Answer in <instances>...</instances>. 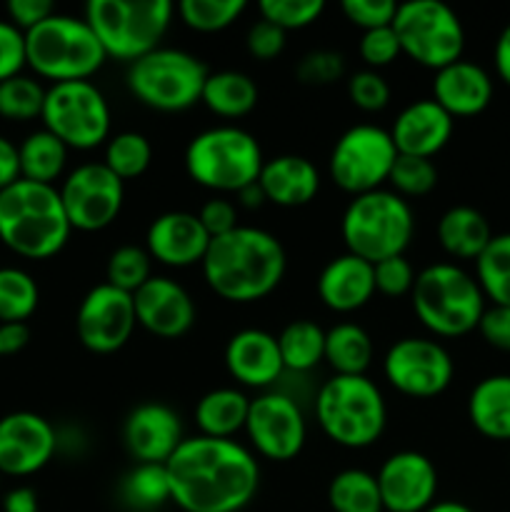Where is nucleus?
Segmentation results:
<instances>
[{
	"label": "nucleus",
	"mask_w": 510,
	"mask_h": 512,
	"mask_svg": "<svg viewBox=\"0 0 510 512\" xmlns=\"http://www.w3.org/2000/svg\"><path fill=\"white\" fill-rule=\"evenodd\" d=\"M170 500L183 512H240L255 500L260 468L235 440L185 438L165 463Z\"/></svg>",
	"instance_id": "f257e3e1"
},
{
	"label": "nucleus",
	"mask_w": 510,
	"mask_h": 512,
	"mask_svg": "<svg viewBox=\"0 0 510 512\" xmlns=\"http://www.w3.org/2000/svg\"><path fill=\"white\" fill-rule=\"evenodd\" d=\"M200 268L205 283L218 298L228 303H258L283 283L288 258L273 233L238 225L210 240Z\"/></svg>",
	"instance_id": "f03ea898"
},
{
	"label": "nucleus",
	"mask_w": 510,
	"mask_h": 512,
	"mask_svg": "<svg viewBox=\"0 0 510 512\" xmlns=\"http://www.w3.org/2000/svg\"><path fill=\"white\" fill-rule=\"evenodd\" d=\"M70 230L55 185L20 178L0 190V243L20 258H53L65 248Z\"/></svg>",
	"instance_id": "7ed1b4c3"
},
{
	"label": "nucleus",
	"mask_w": 510,
	"mask_h": 512,
	"mask_svg": "<svg viewBox=\"0 0 510 512\" xmlns=\"http://www.w3.org/2000/svg\"><path fill=\"white\" fill-rule=\"evenodd\" d=\"M410 300L420 325L438 338L473 333L488 308L475 275L455 263H433L420 270Z\"/></svg>",
	"instance_id": "20e7f679"
},
{
	"label": "nucleus",
	"mask_w": 510,
	"mask_h": 512,
	"mask_svg": "<svg viewBox=\"0 0 510 512\" xmlns=\"http://www.w3.org/2000/svg\"><path fill=\"white\" fill-rule=\"evenodd\" d=\"M315 418L335 445L363 450L383 435L388 408L368 375H333L315 395Z\"/></svg>",
	"instance_id": "39448f33"
},
{
	"label": "nucleus",
	"mask_w": 510,
	"mask_h": 512,
	"mask_svg": "<svg viewBox=\"0 0 510 512\" xmlns=\"http://www.w3.org/2000/svg\"><path fill=\"white\" fill-rule=\"evenodd\" d=\"M25 58L38 78L55 85L90 80L108 55L85 18L55 13L25 33Z\"/></svg>",
	"instance_id": "423d86ee"
},
{
	"label": "nucleus",
	"mask_w": 510,
	"mask_h": 512,
	"mask_svg": "<svg viewBox=\"0 0 510 512\" xmlns=\"http://www.w3.org/2000/svg\"><path fill=\"white\" fill-rule=\"evenodd\" d=\"M340 233L348 253L375 265L408 250L415 235L413 208L408 200L385 188L355 195L340 220Z\"/></svg>",
	"instance_id": "0eeeda50"
},
{
	"label": "nucleus",
	"mask_w": 510,
	"mask_h": 512,
	"mask_svg": "<svg viewBox=\"0 0 510 512\" xmlns=\"http://www.w3.org/2000/svg\"><path fill=\"white\" fill-rule=\"evenodd\" d=\"M173 20L168 0H90L85 23L93 28L105 55L135 63L160 48Z\"/></svg>",
	"instance_id": "6e6552de"
},
{
	"label": "nucleus",
	"mask_w": 510,
	"mask_h": 512,
	"mask_svg": "<svg viewBox=\"0 0 510 512\" xmlns=\"http://www.w3.org/2000/svg\"><path fill=\"white\" fill-rule=\"evenodd\" d=\"M263 163L258 140L235 125L203 130L185 148V170L190 180L215 193H240L258 183Z\"/></svg>",
	"instance_id": "1a4fd4ad"
},
{
	"label": "nucleus",
	"mask_w": 510,
	"mask_h": 512,
	"mask_svg": "<svg viewBox=\"0 0 510 512\" xmlns=\"http://www.w3.org/2000/svg\"><path fill=\"white\" fill-rule=\"evenodd\" d=\"M205 80L208 68L178 48H158L128 68L130 93L160 113H183L200 103Z\"/></svg>",
	"instance_id": "9d476101"
},
{
	"label": "nucleus",
	"mask_w": 510,
	"mask_h": 512,
	"mask_svg": "<svg viewBox=\"0 0 510 512\" xmlns=\"http://www.w3.org/2000/svg\"><path fill=\"white\" fill-rule=\"evenodd\" d=\"M393 30L403 55L430 70L463 60L465 30L453 8L440 0H410L398 5Z\"/></svg>",
	"instance_id": "9b49d317"
},
{
	"label": "nucleus",
	"mask_w": 510,
	"mask_h": 512,
	"mask_svg": "<svg viewBox=\"0 0 510 512\" xmlns=\"http://www.w3.org/2000/svg\"><path fill=\"white\" fill-rule=\"evenodd\" d=\"M40 120L68 150H93L110 135V105L90 80L50 85Z\"/></svg>",
	"instance_id": "f8f14e48"
},
{
	"label": "nucleus",
	"mask_w": 510,
	"mask_h": 512,
	"mask_svg": "<svg viewBox=\"0 0 510 512\" xmlns=\"http://www.w3.org/2000/svg\"><path fill=\"white\" fill-rule=\"evenodd\" d=\"M395 160L398 150L388 130L378 125H353L335 140L328 168L333 183L355 198L383 188Z\"/></svg>",
	"instance_id": "ddd939ff"
},
{
	"label": "nucleus",
	"mask_w": 510,
	"mask_h": 512,
	"mask_svg": "<svg viewBox=\"0 0 510 512\" xmlns=\"http://www.w3.org/2000/svg\"><path fill=\"white\" fill-rule=\"evenodd\" d=\"M58 193L70 228L83 233H98L113 225L125 200L123 180L105 163H83L70 170Z\"/></svg>",
	"instance_id": "4468645a"
},
{
	"label": "nucleus",
	"mask_w": 510,
	"mask_h": 512,
	"mask_svg": "<svg viewBox=\"0 0 510 512\" xmlns=\"http://www.w3.org/2000/svg\"><path fill=\"white\" fill-rule=\"evenodd\" d=\"M250 445L255 453L273 463H288L298 458L308 438L303 408L285 390H265L250 400L248 423H245Z\"/></svg>",
	"instance_id": "2eb2a0df"
},
{
	"label": "nucleus",
	"mask_w": 510,
	"mask_h": 512,
	"mask_svg": "<svg viewBox=\"0 0 510 512\" xmlns=\"http://www.w3.org/2000/svg\"><path fill=\"white\" fill-rule=\"evenodd\" d=\"M453 358L438 340L403 338L385 353L383 375L408 398H435L453 383Z\"/></svg>",
	"instance_id": "dca6fc26"
},
{
	"label": "nucleus",
	"mask_w": 510,
	"mask_h": 512,
	"mask_svg": "<svg viewBox=\"0 0 510 512\" xmlns=\"http://www.w3.org/2000/svg\"><path fill=\"white\" fill-rule=\"evenodd\" d=\"M135 325L138 320H135L133 295L108 283L88 290L75 315L78 340L95 355H110L123 348Z\"/></svg>",
	"instance_id": "f3484780"
},
{
	"label": "nucleus",
	"mask_w": 510,
	"mask_h": 512,
	"mask_svg": "<svg viewBox=\"0 0 510 512\" xmlns=\"http://www.w3.org/2000/svg\"><path fill=\"white\" fill-rule=\"evenodd\" d=\"M58 453V430L38 413L18 410L0 418V473L28 478Z\"/></svg>",
	"instance_id": "a211bd4d"
},
{
	"label": "nucleus",
	"mask_w": 510,
	"mask_h": 512,
	"mask_svg": "<svg viewBox=\"0 0 510 512\" xmlns=\"http://www.w3.org/2000/svg\"><path fill=\"white\" fill-rule=\"evenodd\" d=\"M375 480L385 512H425L438 495V470L433 460L415 450L390 455Z\"/></svg>",
	"instance_id": "6ab92c4d"
},
{
	"label": "nucleus",
	"mask_w": 510,
	"mask_h": 512,
	"mask_svg": "<svg viewBox=\"0 0 510 512\" xmlns=\"http://www.w3.org/2000/svg\"><path fill=\"white\" fill-rule=\"evenodd\" d=\"M133 305L138 325L155 338H183L195 323V303L190 293L163 275H153L143 288L135 290Z\"/></svg>",
	"instance_id": "aec40b11"
},
{
	"label": "nucleus",
	"mask_w": 510,
	"mask_h": 512,
	"mask_svg": "<svg viewBox=\"0 0 510 512\" xmlns=\"http://www.w3.org/2000/svg\"><path fill=\"white\" fill-rule=\"evenodd\" d=\"M183 440V423L163 403L138 405L123 423L125 450L138 463L165 465Z\"/></svg>",
	"instance_id": "412c9836"
},
{
	"label": "nucleus",
	"mask_w": 510,
	"mask_h": 512,
	"mask_svg": "<svg viewBox=\"0 0 510 512\" xmlns=\"http://www.w3.org/2000/svg\"><path fill=\"white\" fill-rule=\"evenodd\" d=\"M210 235L195 213L170 210L158 215L145 233V250L168 268H190L203 263L210 248Z\"/></svg>",
	"instance_id": "4be33fe9"
},
{
	"label": "nucleus",
	"mask_w": 510,
	"mask_h": 512,
	"mask_svg": "<svg viewBox=\"0 0 510 512\" xmlns=\"http://www.w3.org/2000/svg\"><path fill=\"white\" fill-rule=\"evenodd\" d=\"M225 368L245 388L273 390L285 375L278 338L258 328L238 330L225 345Z\"/></svg>",
	"instance_id": "5701e85b"
},
{
	"label": "nucleus",
	"mask_w": 510,
	"mask_h": 512,
	"mask_svg": "<svg viewBox=\"0 0 510 512\" xmlns=\"http://www.w3.org/2000/svg\"><path fill=\"white\" fill-rule=\"evenodd\" d=\"M388 133L398 155L430 160L448 145L453 135V118L433 98H423L405 105Z\"/></svg>",
	"instance_id": "b1692460"
},
{
	"label": "nucleus",
	"mask_w": 510,
	"mask_h": 512,
	"mask_svg": "<svg viewBox=\"0 0 510 512\" xmlns=\"http://www.w3.org/2000/svg\"><path fill=\"white\" fill-rule=\"evenodd\" d=\"M318 295L333 313H355L375 295V270L368 260L343 253L330 260L318 275Z\"/></svg>",
	"instance_id": "393cba45"
},
{
	"label": "nucleus",
	"mask_w": 510,
	"mask_h": 512,
	"mask_svg": "<svg viewBox=\"0 0 510 512\" xmlns=\"http://www.w3.org/2000/svg\"><path fill=\"white\" fill-rule=\"evenodd\" d=\"M433 100L450 118H473L493 100V80L478 63L458 60L435 73Z\"/></svg>",
	"instance_id": "a878e982"
},
{
	"label": "nucleus",
	"mask_w": 510,
	"mask_h": 512,
	"mask_svg": "<svg viewBox=\"0 0 510 512\" xmlns=\"http://www.w3.org/2000/svg\"><path fill=\"white\" fill-rule=\"evenodd\" d=\"M258 185L268 203L280 208H300L318 195L320 173L303 155H278L265 160Z\"/></svg>",
	"instance_id": "bb28decb"
},
{
	"label": "nucleus",
	"mask_w": 510,
	"mask_h": 512,
	"mask_svg": "<svg viewBox=\"0 0 510 512\" xmlns=\"http://www.w3.org/2000/svg\"><path fill=\"white\" fill-rule=\"evenodd\" d=\"M470 425L488 440H510V375H488L468 398Z\"/></svg>",
	"instance_id": "cd10ccee"
},
{
	"label": "nucleus",
	"mask_w": 510,
	"mask_h": 512,
	"mask_svg": "<svg viewBox=\"0 0 510 512\" xmlns=\"http://www.w3.org/2000/svg\"><path fill=\"white\" fill-rule=\"evenodd\" d=\"M440 248L458 260H478L480 253L493 240L488 220L470 205H455L445 210L438 220Z\"/></svg>",
	"instance_id": "c85d7f7f"
},
{
	"label": "nucleus",
	"mask_w": 510,
	"mask_h": 512,
	"mask_svg": "<svg viewBox=\"0 0 510 512\" xmlns=\"http://www.w3.org/2000/svg\"><path fill=\"white\" fill-rule=\"evenodd\" d=\"M250 398L238 388H215L195 405V425L205 438L233 440L248 423Z\"/></svg>",
	"instance_id": "c756f323"
},
{
	"label": "nucleus",
	"mask_w": 510,
	"mask_h": 512,
	"mask_svg": "<svg viewBox=\"0 0 510 512\" xmlns=\"http://www.w3.org/2000/svg\"><path fill=\"white\" fill-rule=\"evenodd\" d=\"M200 103L220 118H243L258 103V85L240 70L208 73Z\"/></svg>",
	"instance_id": "7c9ffc66"
},
{
	"label": "nucleus",
	"mask_w": 510,
	"mask_h": 512,
	"mask_svg": "<svg viewBox=\"0 0 510 512\" xmlns=\"http://www.w3.org/2000/svg\"><path fill=\"white\" fill-rule=\"evenodd\" d=\"M373 360V338L355 323L325 330V363L335 375H365Z\"/></svg>",
	"instance_id": "2f4dec72"
},
{
	"label": "nucleus",
	"mask_w": 510,
	"mask_h": 512,
	"mask_svg": "<svg viewBox=\"0 0 510 512\" xmlns=\"http://www.w3.org/2000/svg\"><path fill=\"white\" fill-rule=\"evenodd\" d=\"M20 178L30 183L55 185L68 163V148L48 130H35L18 145Z\"/></svg>",
	"instance_id": "473e14b6"
},
{
	"label": "nucleus",
	"mask_w": 510,
	"mask_h": 512,
	"mask_svg": "<svg viewBox=\"0 0 510 512\" xmlns=\"http://www.w3.org/2000/svg\"><path fill=\"white\" fill-rule=\"evenodd\" d=\"M285 373L305 375L325 360V330L313 320H293L278 335Z\"/></svg>",
	"instance_id": "72a5a7b5"
},
{
	"label": "nucleus",
	"mask_w": 510,
	"mask_h": 512,
	"mask_svg": "<svg viewBox=\"0 0 510 512\" xmlns=\"http://www.w3.org/2000/svg\"><path fill=\"white\" fill-rule=\"evenodd\" d=\"M328 505L333 512H385L378 480L360 468L340 470L328 485Z\"/></svg>",
	"instance_id": "f704fd0d"
},
{
	"label": "nucleus",
	"mask_w": 510,
	"mask_h": 512,
	"mask_svg": "<svg viewBox=\"0 0 510 512\" xmlns=\"http://www.w3.org/2000/svg\"><path fill=\"white\" fill-rule=\"evenodd\" d=\"M475 280L485 300L510 308V233L493 235L488 248L475 260Z\"/></svg>",
	"instance_id": "c9c22d12"
},
{
	"label": "nucleus",
	"mask_w": 510,
	"mask_h": 512,
	"mask_svg": "<svg viewBox=\"0 0 510 512\" xmlns=\"http://www.w3.org/2000/svg\"><path fill=\"white\" fill-rule=\"evenodd\" d=\"M123 500L135 510L163 508L170 500V480L165 465L138 463L120 485Z\"/></svg>",
	"instance_id": "e433bc0d"
},
{
	"label": "nucleus",
	"mask_w": 510,
	"mask_h": 512,
	"mask_svg": "<svg viewBox=\"0 0 510 512\" xmlns=\"http://www.w3.org/2000/svg\"><path fill=\"white\" fill-rule=\"evenodd\" d=\"M103 163L108 165V170H113L123 183L125 180H135L150 168V163H153V145H150V140L145 138L143 133L125 130V133L108 138Z\"/></svg>",
	"instance_id": "4c0bfd02"
},
{
	"label": "nucleus",
	"mask_w": 510,
	"mask_h": 512,
	"mask_svg": "<svg viewBox=\"0 0 510 512\" xmlns=\"http://www.w3.org/2000/svg\"><path fill=\"white\" fill-rule=\"evenodd\" d=\"M38 300V285L25 270L0 268V323H25Z\"/></svg>",
	"instance_id": "58836bf2"
},
{
	"label": "nucleus",
	"mask_w": 510,
	"mask_h": 512,
	"mask_svg": "<svg viewBox=\"0 0 510 512\" xmlns=\"http://www.w3.org/2000/svg\"><path fill=\"white\" fill-rule=\"evenodd\" d=\"M105 283L133 295L153 278V258L140 245H120L110 253Z\"/></svg>",
	"instance_id": "ea45409f"
},
{
	"label": "nucleus",
	"mask_w": 510,
	"mask_h": 512,
	"mask_svg": "<svg viewBox=\"0 0 510 512\" xmlns=\"http://www.w3.org/2000/svg\"><path fill=\"white\" fill-rule=\"evenodd\" d=\"M45 103V88L40 80L30 75H15V78L0 83V118L5 120H25L40 118Z\"/></svg>",
	"instance_id": "a19ab883"
},
{
	"label": "nucleus",
	"mask_w": 510,
	"mask_h": 512,
	"mask_svg": "<svg viewBox=\"0 0 510 512\" xmlns=\"http://www.w3.org/2000/svg\"><path fill=\"white\" fill-rule=\"evenodd\" d=\"M245 8V0H183L178 5V15L198 33H218L230 28L245 13Z\"/></svg>",
	"instance_id": "79ce46f5"
},
{
	"label": "nucleus",
	"mask_w": 510,
	"mask_h": 512,
	"mask_svg": "<svg viewBox=\"0 0 510 512\" xmlns=\"http://www.w3.org/2000/svg\"><path fill=\"white\" fill-rule=\"evenodd\" d=\"M388 183L393 185V193H398L400 198H420L438 185V168L428 158L398 155Z\"/></svg>",
	"instance_id": "37998d69"
},
{
	"label": "nucleus",
	"mask_w": 510,
	"mask_h": 512,
	"mask_svg": "<svg viewBox=\"0 0 510 512\" xmlns=\"http://www.w3.org/2000/svg\"><path fill=\"white\" fill-rule=\"evenodd\" d=\"M260 18L280 30H300L313 25L323 15V0H260Z\"/></svg>",
	"instance_id": "c03bdc74"
},
{
	"label": "nucleus",
	"mask_w": 510,
	"mask_h": 512,
	"mask_svg": "<svg viewBox=\"0 0 510 512\" xmlns=\"http://www.w3.org/2000/svg\"><path fill=\"white\" fill-rule=\"evenodd\" d=\"M348 95L355 108L378 113L390 103V85L378 70H358L348 80Z\"/></svg>",
	"instance_id": "a18cd8bd"
},
{
	"label": "nucleus",
	"mask_w": 510,
	"mask_h": 512,
	"mask_svg": "<svg viewBox=\"0 0 510 512\" xmlns=\"http://www.w3.org/2000/svg\"><path fill=\"white\" fill-rule=\"evenodd\" d=\"M295 73L305 85H330L343 78L345 60L335 50H313V53L303 55Z\"/></svg>",
	"instance_id": "49530a36"
},
{
	"label": "nucleus",
	"mask_w": 510,
	"mask_h": 512,
	"mask_svg": "<svg viewBox=\"0 0 510 512\" xmlns=\"http://www.w3.org/2000/svg\"><path fill=\"white\" fill-rule=\"evenodd\" d=\"M375 270V293H383L388 298H400L408 295L415 285V270L405 255L380 260L373 265Z\"/></svg>",
	"instance_id": "de8ad7c7"
},
{
	"label": "nucleus",
	"mask_w": 510,
	"mask_h": 512,
	"mask_svg": "<svg viewBox=\"0 0 510 512\" xmlns=\"http://www.w3.org/2000/svg\"><path fill=\"white\" fill-rule=\"evenodd\" d=\"M343 15L363 33L393 25L398 5L393 0H343Z\"/></svg>",
	"instance_id": "09e8293b"
},
{
	"label": "nucleus",
	"mask_w": 510,
	"mask_h": 512,
	"mask_svg": "<svg viewBox=\"0 0 510 512\" xmlns=\"http://www.w3.org/2000/svg\"><path fill=\"white\" fill-rule=\"evenodd\" d=\"M358 53L360 58H363V63L368 65V70H378L393 63L398 55H403V50H400L398 35H395L393 25H388V28H375L363 33Z\"/></svg>",
	"instance_id": "8fccbe9b"
},
{
	"label": "nucleus",
	"mask_w": 510,
	"mask_h": 512,
	"mask_svg": "<svg viewBox=\"0 0 510 512\" xmlns=\"http://www.w3.org/2000/svg\"><path fill=\"white\" fill-rule=\"evenodd\" d=\"M25 65V33L10 20H0V83L23 73Z\"/></svg>",
	"instance_id": "3c124183"
},
{
	"label": "nucleus",
	"mask_w": 510,
	"mask_h": 512,
	"mask_svg": "<svg viewBox=\"0 0 510 512\" xmlns=\"http://www.w3.org/2000/svg\"><path fill=\"white\" fill-rule=\"evenodd\" d=\"M248 53L255 55L258 60H273L283 53L285 48V30L275 28L268 20H258L253 28L248 30Z\"/></svg>",
	"instance_id": "603ef678"
},
{
	"label": "nucleus",
	"mask_w": 510,
	"mask_h": 512,
	"mask_svg": "<svg viewBox=\"0 0 510 512\" xmlns=\"http://www.w3.org/2000/svg\"><path fill=\"white\" fill-rule=\"evenodd\" d=\"M478 333L483 335L490 348L510 353V308H505V305L485 308L483 318L478 323Z\"/></svg>",
	"instance_id": "864d4df0"
},
{
	"label": "nucleus",
	"mask_w": 510,
	"mask_h": 512,
	"mask_svg": "<svg viewBox=\"0 0 510 512\" xmlns=\"http://www.w3.org/2000/svg\"><path fill=\"white\" fill-rule=\"evenodd\" d=\"M200 223L208 230L210 238H220V235L230 233L238 228V208L225 198H213L200 208L198 213Z\"/></svg>",
	"instance_id": "5fc2aeb1"
},
{
	"label": "nucleus",
	"mask_w": 510,
	"mask_h": 512,
	"mask_svg": "<svg viewBox=\"0 0 510 512\" xmlns=\"http://www.w3.org/2000/svg\"><path fill=\"white\" fill-rule=\"evenodd\" d=\"M5 13H8V20L15 28L28 33L35 25H40L50 15H55V5L50 0H10L5 5Z\"/></svg>",
	"instance_id": "6e6d98bb"
},
{
	"label": "nucleus",
	"mask_w": 510,
	"mask_h": 512,
	"mask_svg": "<svg viewBox=\"0 0 510 512\" xmlns=\"http://www.w3.org/2000/svg\"><path fill=\"white\" fill-rule=\"evenodd\" d=\"M20 180V158L18 145L10 143L8 138L0 135V190L10 188Z\"/></svg>",
	"instance_id": "4d7b16f0"
},
{
	"label": "nucleus",
	"mask_w": 510,
	"mask_h": 512,
	"mask_svg": "<svg viewBox=\"0 0 510 512\" xmlns=\"http://www.w3.org/2000/svg\"><path fill=\"white\" fill-rule=\"evenodd\" d=\"M30 330L25 323H0V358L20 353L28 345Z\"/></svg>",
	"instance_id": "13d9d810"
},
{
	"label": "nucleus",
	"mask_w": 510,
	"mask_h": 512,
	"mask_svg": "<svg viewBox=\"0 0 510 512\" xmlns=\"http://www.w3.org/2000/svg\"><path fill=\"white\" fill-rule=\"evenodd\" d=\"M3 512H40L38 495H35L33 488H13L3 498Z\"/></svg>",
	"instance_id": "bf43d9fd"
},
{
	"label": "nucleus",
	"mask_w": 510,
	"mask_h": 512,
	"mask_svg": "<svg viewBox=\"0 0 510 512\" xmlns=\"http://www.w3.org/2000/svg\"><path fill=\"white\" fill-rule=\"evenodd\" d=\"M493 58H495V70H498L500 80H503L505 85H510V23L500 30L498 40H495Z\"/></svg>",
	"instance_id": "052dcab7"
},
{
	"label": "nucleus",
	"mask_w": 510,
	"mask_h": 512,
	"mask_svg": "<svg viewBox=\"0 0 510 512\" xmlns=\"http://www.w3.org/2000/svg\"><path fill=\"white\" fill-rule=\"evenodd\" d=\"M238 198H240V205H245V208H260L263 203H268L258 183H253V185H248V188L240 190Z\"/></svg>",
	"instance_id": "680f3d73"
},
{
	"label": "nucleus",
	"mask_w": 510,
	"mask_h": 512,
	"mask_svg": "<svg viewBox=\"0 0 510 512\" xmlns=\"http://www.w3.org/2000/svg\"><path fill=\"white\" fill-rule=\"evenodd\" d=\"M425 512H473L465 503H458V500H440V503H433Z\"/></svg>",
	"instance_id": "e2e57ef3"
}]
</instances>
